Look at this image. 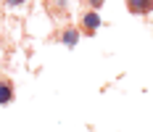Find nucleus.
<instances>
[{"instance_id": "obj_1", "label": "nucleus", "mask_w": 153, "mask_h": 132, "mask_svg": "<svg viewBox=\"0 0 153 132\" xmlns=\"http://www.w3.org/2000/svg\"><path fill=\"white\" fill-rule=\"evenodd\" d=\"M13 98H16L13 79H8V77H0V106H8Z\"/></svg>"}, {"instance_id": "obj_2", "label": "nucleus", "mask_w": 153, "mask_h": 132, "mask_svg": "<svg viewBox=\"0 0 153 132\" xmlns=\"http://www.w3.org/2000/svg\"><path fill=\"white\" fill-rule=\"evenodd\" d=\"M127 3V11L135 16H148L153 11V0H124Z\"/></svg>"}, {"instance_id": "obj_3", "label": "nucleus", "mask_w": 153, "mask_h": 132, "mask_svg": "<svg viewBox=\"0 0 153 132\" xmlns=\"http://www.w3.org/2000/svg\"><path fill=\"white\" fill-rule=\"evenodd\" d=\"M100 24L103 21H100V13L98 11H87V13L82 16V29L87 32V34H95V32L100 29Z\"/></svg>"}, {"instance_id": "obj_6", "label": "nucleus", "mask_w": 153, "mask_h": 132, "mask_svg": "<svg viewBox=\"0 0 153 132\" xmlns=\"http://www.w3.org/2000/svg\"><path fill=\"white\" fill-rule=\"evenodd\" d=\"M5 3H8V5H11V8H19V5H24V3H27V0H5Z\"/></svg>"}, {"instance_id": "obj_5", "label": "nucleus", "mask_w": 153, "mask_h": 132, "mask_svg": "<svg viewBox=\"0 0 153 132\" xmlns=\"http://www.w3.org/2000/svg\"><path fill=\"white\" fill-rule=\"evenodd\" d=\"M87 5H90V11H98L103 5V0H87Z\"/></svg>"}, {"instance_id": "obj_4", "label": "nucleus", "mask_w": 153, "mask_h": 132, "mask_svg": "<svg viewBox=\"0 0 153 132\" xmlns=\"http://www.w3.org/2000/svg\"><path fill=\"white\" fill-rule=\"evenodd\" d=\"M58 40L66 48H76V43H79V29L76 27H63V32L58 34Z\"/></svg>"}]
</instances>
